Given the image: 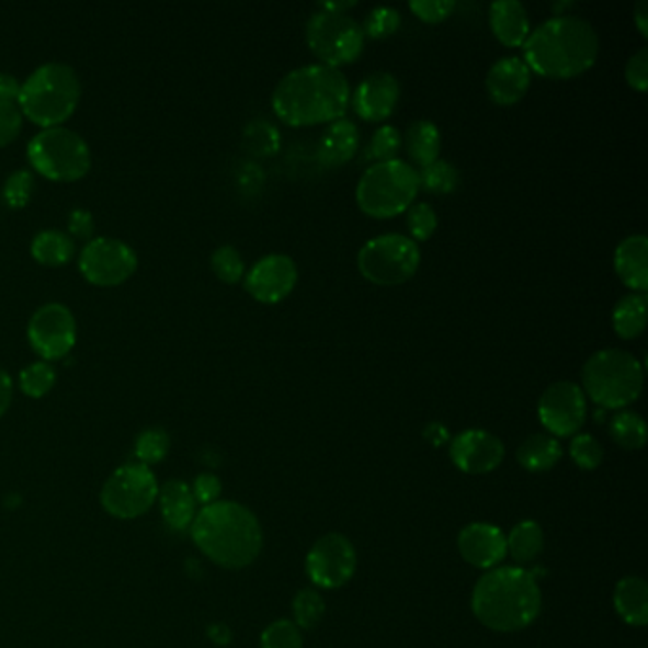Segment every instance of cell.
<instances>
[{
  "instance_id": "cell-19",
  "label": "cell",
  "mask_w": 648,
  "mask_h": 648,
  "mask_svg": "<svg viewBox=\"0 0 648 648\" xmlns=\"http://www.w3.org/2000/svg\"><path fill=\"white\" fill-rule=\"evenodd\" d=\"M458 552L471 567L491 570L507 557V536L491 523H470L458 535Z\"/></svg>"
},
{
  "instance_id": "cell-48",
  "label": "cell",
  "mask_w": 648,
  "mask_h": 648,
  "mask_svg": "<svg viewBox=\"0 0 648 648\" xmlns=\"http://www.w3.org/2000/svg\"><path fill=\"white\" fill-rule=\"evenodd\" d=\"M221 481L212 476V474H202L196 478L194 481V489L193 494L196 502H202V504H214L219 499V494H221Z\"/></svg>"
},
{
  "instance_id": "cell-32",
  "label": "cell",
  "mask_w": 648,
  "mask_h": 648,
  "mask_svg": "<svg viewBox=\"0 0 648 648\" xmlns=\"http://www.w3.org/2000/svg\"><path fill=\"white\" fill-rule=\"evenodd\" d=\"M461 183V173L447 160H435L419 170V185L430 194L455 193Z\"/></svg>"
},
{
  "instance_id": "cell-11",
  "label": "cell",
  "mask_w": 648,
  "mask_h": 648,
  "mask_svg": "<svg viewBox=\"0 0 648 648\" xmlns=\"http://www.w3.org/2000/svg\"><path fill=\"white\" fill-rule=\"evenodd\" d=\"M157 497V478L141 463L124 464L101 489V504L118 520H136L149 512Z\"/></svg>"
},
{
  "instance_id": "cell-23",
  "label": "cell",
  "mask_w": 648,
  "mask_h": 648,
  "mask_svg": "<svg viewBox=\"0 0 648 648\" xmlns=\"http://www.w3.org/2000/svg\"><path fill=\"white\" fill-rule=\"evenodd\" d=\"M360 147V129L350 118L331 122L318 143V162L323 168L349 164Z\"/></svg>"
},
{
  "instance_id": "cell-40",
  "label": "cell",
  "mask_w": 648,
  "mask_h": 648,
  "mask_svg": "<svg viewBox=\"0 0 648 648\" xmlns=\"http://www.w3.org/2000/svg\"><path fill=\"white\" fill-rule=\"evenodd\" d=\"M35 191V175L33 171L15 170L8 175L7 183L2 186V200L12 209H22L31 202Z\"/></svg>"
},
{
  "instance_id": "cell-13",
  "label": "cell",
  "mask_w": 648,
  "mask_h": 648,
  "mask_svg": "<svg viewBox=\"0 0 648 648\" xmlns=\"http://www.w3.org/2000/svg\"><path fill=\"white\" fill-rule=\"evenodd\" d=\"M77 320L61 303H48L31 316L27 341L44 362H56L71 354L77 344Z\"/></svg>"
},
{
  "instance_id": "cell-45",
  "label": "cell",
  "mask_w": 648,
  "mask_h": 648,
  "mask_svg": "<svg viewBox=\"0 0 648 648\" xmlns=\"http://www.w3.org/2000/svg\"><path fill=\"white\" fill-rule=\"evenodd\" d=\"M22 109L18 103H0V147L14 143L23 128Z\"/></svg>"
},
{
  "instance_id": "cell-4",
  "label": "cell",
  "mask_w": 648,
  "mask_h": 648,
  "mask_svg": "<svg viewBox=\"0 0 648 648\" xmlns=\"http://www.w3.org/2000/svg\"><path fill=\"white\" fill-rule=\"evenodd\" d=\"M191 535L200 552L223 569L248 567L263 548V531L255 513L230 500L202 508L191 525Z\"/></svg>"
},
{
  "instance_id": "cell-22",
  "label": "cell",
  "mask_w": 648,
  "mask_h": 648,
  "mask_svg": "<svg viewBox=\"0 0 648 648\" xmlns=\"http://www.w3.org/2000/svg\"><path fill=\"white\" fill-rule=\"evenodd\" d=\"M614 272L632 293L648 289V240L645 235L627 236L614 250Z\"/></svg>"
},
{
  "instance_id": "cell-20",
  "label": "cell",
  "mask_w": 648,
  "mask_h": 648,
  "mask_svg": "<svg viewBox=\"0 0 648 648\" xmlns=\"http://www.w3.org/2000/svg\"><path fill=\"white\" fill-rule=\"evenodd\" d=\"M533 72L521 57H502L492 65L485 88L489 100L499 107H512L527 95Z\"/></svg>"
},
{
  "instance_id": "cell-33",
  "label": "cell",
  "mask_w": 648,
  "mask_h": 648,
  "mask_svg": "<svg viewBox=\"0 0 648 648\" xmlns=\"http://www.w3.org/2000/svg\"><path fill=\"white\" fill-rule=\"evenodd\" d=\"M56 380L57 373L54 365L50 362H44V360L29 364L20 373V388L25 396L33 399L44 398L54 388Z\"/></svg>"
},
{
  "instance_id": "cell-53",
  "label": "cell",
  "mask_w": 648,
  "mask_h": 648,
  "mask_svg": "<svg viewBox=\"0 0 648 648\" xmlns=\"http://www.w3.org/2000/svg\"><path fill=\"white\" fill-rule=\"evenodd\" d=\"M356 8L354 0H341V2H320L318 10L323 12H331V14H346L349 10Z\"/></svg>"
},
{
  "instance_id": "cell-21",
  "label": "cell",
  "mask_w": 648,
  "mask_h": 648,
  "mask_svg": "<svg viewBox=\"0 0 648 648\" xmlns=\"http://www.w3.org/2000/svg\"><path fill=\"white\" fill-rule=\"evenodd\" d=\"M489 27L507 48H521L531 35L527 8L520 0H497L489 7Z\"/></svg>"
},
{
  "instance_id": "cell-31",
  "label": "cell",
  "mask_w": 648,
  "mask_h": 648,
  "mask_svg": "<svg viewBox=\"0 0 648 648\" xmlns=\"http://www.w3.org/2000/svg\"><path fill=\"white\" fill-rule=\"evenodd\" d=\"M609 434L616 445H621L622 450L639 451L647 443V424L643 421L641 414L622 409L614 414L611 427H609Z\"/></svg>"
},
{
  "instance_id": "cell-3",
  "label": "cell",
  "mask_w": 648,
  "mask_h": 648,
  "mask_svg": "<svg viewBox=\"0 0 648 648\" xmlns=\"http://www.w3.org/2000/svg\"><path fill=\"white\" fill-rule=\"evenodd\" d=\"M542 593L536 572L521 567H494L481 575L471 592V611L485 627L512 634L538 618Z\"/></svg>"
},
{
  "instance_id": "cell-2",
  "label": "cell",
  "mask_w": 648,
  "mask_h": 648,
  "mask_svg": "<svg viewBox=\"0 0 648 648\" xmlns=\"http://www.w3.org/2000/svg\"><path fill=\"white\" fill-rule=\"evenodd\" d=\"M523 61L531 72L549 80L577 79L590 71L599 57V35L580 15H554L531 31Z\"/></svg>"
},
{
  "instance_id": "cell-52",
  "label": "cell",
  "mask_w": 648,
  "mask_h": 648,
  "mask_svg": "<svg viewBox=\"0 0 648 648\" xmlns=\"http://www.w3.org/2000/svg\"><path fill=\"white\" fill-rule=\"evenodd\" d=\"M635 27L639 29L643 38H648V2L639 0L634 8Z\"/></svg>"
},
{
  "instance_id": "cell-8",
  "label": "cell",
  "mask_w": 648,
  "mask_h": 648,
  "mask_svg": "<svg viewBox=\"0 0 648 648\" xmlns=\"http://www.w3.org/2000/svg\"><path fill=\"white\" fill-rule=\"evenodd\" d=\"M27 160L43 178L57 183H72L84 178L92 168V150L80 134L57 126L38 132L29 141Z\"/></svg>"
},
{
  "instance_id": "cell-44",
  "label": "cell",
  "mask_w": 648,
  "mask_h": 648,
  "mask_svg": "<svg viewBox=\"0 0 648 648\" xmlns=\"http://www.w3.org/2000/svg\"><path fill=\"white\" fill-rule=\"evenodd\" d=\"M456 4L453 0H413L409 2V10L413 12L421 22L442 23L453 15Z\"/></svg>"
},
{
  "instance_id": "cell-37",
  "label": "cell",
  "mask_w": 648,
  "mask_h": 648,
  "mask_svg": "<svg viewBox=\"0 0 648 648\" xmlns=\"http://www.w3.org/2000/svg\"><path fill=\"white\" fill-rule=\"evenodd\" d=\"M246 147L259 157H272L280 149L278 129L264 121L251 122L243 134Z\"/></svg>"
},
{
  "instance_id": "cell-39",
  "label": "cell",
  "mask_w": 648,
  "mask_h": 648,
  "mask_svg": "<svg viewBox=\"0 0 648 648\" xmlns=\"http://www.w3.org/2000/svg\"><path fill=\"white\" fill-rule=\"evenodd\" d=\"M401 147H403L401 132L396 126L385 124V126H378L375 134L371 136L367 152H370V158L377 160V162H390V160L398 158Z\"/></svg>"
},
{
  "instance_id": "cell-50",
  "label": "cell",
  "mask_w": 648,
  "mask_h": 648,
  "mask_svg": "<svg viewBox=\"0 0 648 648\" xmlns=\"http://www.w3.org/2000/svg\"><path fill=\"white\" fill-rule=\"evenodd\" d=\"M424 440H427L430 445H434V447H442L445 443L450 442L451 435L450 430L443 427L442 422H430L427 428H424Z\"/></svg>"
},
{
  "instance_id": "cell-34",
  "label": "cell",
  "mask_w": 648,
  "mask_h": 648,
  "mask_svg": "<svg viewBox=\"0 0 648 648\" xmlns=\"http://www.w3.org/2000/svg\"><path fill=\"white\" fill-rule=\"evenodd\" d=\"M326 614V603L314 588L300 590L293 599V616L299 629H314Z\"/></svg>"
},
{
  "instance_id": "cell-17",
  "label": "cell",
  "mask_w": 648,
  "mask_h": 648,
  "mask_svg": "<svg viewBox=\"0 0 648 648\" xmlns=\"http://www.w3.org/2000/svg\"><path fill=\"white\" fill-rule=\"evenodd\" d=\"M450 455L458 470L470 476H479L497 470L504 461L507 451L504 443L500 442L497 435L487 430L471 428L451 440Z\"/></svg>"
},
{
  "instance_id": "cell-54",
  "label": "cell",
  "mask_w": 648,
  "mask_h": 648,
  "mask_svg": "<svg viewBox=\"0 0 648 648\" xmlns=\"http://www.w3.org/2000/svg\"><path fill=\"white\" fill-rule=\"evenodd\" d=\"M209 635H212V639H214L215 643H219V645H227V643L230 641V632H228V627L223 626V624H217V626L212 627Z\"/></svg>"
},
{
  "instance_id": "cell-10",
  "label": "cell",
  "mask_w": 648,
  "mask_h": 648,
  "mask_svg": "<svg viewBox=\"0 0 648 648\" xmlns=\"http://www.w3.org/2000/svg\"><path fill=\"white\" fill-rule=\"evenodd\" d=\"M308 50L321 65L341 69L364 54L365 35L362 25L349 14H331L316 10L305 27Z\"/></svg>"
},
{
  "instance_id": "cell-38",
  "label": "cell",
  "mask_w": 648,
  "mask_h": 648,
  "mask_svg": "<svg viewBox=\"0 0 648 648\" xmlns=\"http://www.w3.org/2000/svg\"><path fill=\"white\" fill-rule=\"evenodd\" d=\"M407 228L413 242H427L437 228V214L428 202H414L406 212Z\"/></svg>"
},
{
  "instance_id": "cell-5",
  "label": "cell",
  "mask_w": 648,
  "mask_h": 648,
  "mask_svg": "<svg viewBox=\"0 0 648 648\" xmlns=\"http://www.w3.org/2000/svg\"><path fill=\"white\" fill-rule=\"evenodd\" d=\"M79 75L69 65L50 61L36 67L22 82L18 105L23 116L43 129L64 126L80 103Z\"/></svg>"
},
{
  "instance_id": "cell-25",
  "label": "cell",
  "mask_w": 648,
  "mask_h": 648,
  "mask_svg": "<svg viewBox=\"0 0 648 648\" xmlns=\"http://www.w3.org/2000/svg\"><path fill=\"white\" fill-rule=\"evenodd\" d=\"M614 609L629 626H645L648 622L647 582L639 577L622 578L614 588Z\"/></svg>"
},
{
  "instance_id": "cell-49",
  "label": "cell",
  "mask_w": 648,
  "mask_h": 648,
  "mask_svg": "<svg viewBox=\"0 0 648 648\" xmlns=\"http://www.w3.org/2000/svg\"><path fill=\"white\" fill-rule=\"evenodd\" d=\"M22 82L10 72H0V103H18Z\"/></svg>"
},
{
  "instance_id": "cell-1",
  "label": "cell",
  "mask_w": 648,
  "mask_h": 648,
  "mask_svg": "<svg viewBox=\"0 0 648 648\" xmlns=\"http://www.w3.org/2000/svg\"><path fill=\"white\" fill-rule=\"evenodd\" d=\"M349 80L341 69L305 65L287 72L272 92V111L292 128H308L344 118L350 107Z\"/></svg>"
},
{
  "instance_id": "cell-14",
  "label": "cell",
  "mask_w": 648,
  "mask_h": 648,
  "mask_svg": "<svg viewBox=\"0 0 648 648\" xmlns=\"http://www.w3.org/2000/svg\"><path fill=\"white\" fill-rule=\"evenodd\" d=\"M356 564V549L352 542L341 533H329L308 552L307 575L318 588L339 590L354 577Z\"/></svg>"
},
{
  "instance_id": "cell-12",
  "label": "cell",
  "mask_w": 648,
  "mask_h": 648,
  "mask_svg": "<svg viewBox=\"0 0 648 648\" xmlns=\"http://www.w3.org/2000/svg\"><path fill=\"white\" fill-rule=\"evenodd\" d=\"M137 266L139 257L136 250L118 238H92L80 251V272L98 287H116L128 282L136 274Z\"/></svg>"
},
{
  "instance_id": "cell-36",
  "label": "cell",
  "mask_w": 648,
  "mask_h": 648,
  "mask_svg": "<svg viewBox=\"0 0 648 648\" xmlns=\"http://www.w3.org/2000/svg\"><path fill=\"white\" fill-rule=\"evenodd\" d=\"M212 271L225 284H238L246 276V264H243L242 253L236 250L235 246H230V243L217 248L214 251V255H212Z\"/></svg>"
},
{
  "instance_id": "cell-15",
  "label": "cell",
  "mask_w": 648,
  "mask_h": 648,
  "mask_svg": "<svg viewBox=\"0 0 648 648\" xmlns=\"http://www.w3.org/2000/svg\"><path fill=\"white\" fill-rule=\"evenodd\" d=\"M588 417V401L580 386L570 380L549 385L538 399V419L554 437H570L580 432Z\"/></svg>"
},
{
  "instance_id": "cell-18",
  "label": "cell",
  "mask_w": 648,
  "mask_h": 648,
  "mask_svg": "<svg viewBox=\"0 0 648 648\" xmlns=\"http://www.w3.org/2000/svg\"><path fill=\"white\" fill-rule=\"evenodd\" d=\"M401 98V86L393 72L367 75L350 95L354 113L365 122H385L393 116Z\"/></svg>"
},
{
  "instance_id": "cell-51",
  "label": "cell",
  "mask_w": 648,
  "mask_h": 648,
  "mask_svg": "<svg viewBox=\"0 0 648 648\" xmlns=\"http://www.w3.org/2000/svg\"><path fill=\"white\" fill-rule=\"evenodd\" d=\"M12 398H14V380L7 371L0 370V419L7 413Z\"/></svg>"
},
{
  "instance_id": "cell-26",
  "label": "cell",
  "mask_w": 648,
  "mask_h": 648,
  "mask_svg": "<svg viewBox=\"0 0 648 648\" xmlns=\"http://www.w3.org/2000/svg\"><path fill=\"white\" fill-rule=\"evenodd\" d=\"M403 145H406L411 162L419 168H424V166L440 160L442 132L432 121L422 118V121L411 122V126L407 128Z\"/></svg>"
},
{
  "instance_id": "cell-35",
  "label": "cell",
  "mask_w": 648,
  "mask_h": 648,
  "mask_svg": "<svg viewBox=\"0 0 648 648\" xmlns=\"http://www.w3.org/2000/svg\"><path fill=\"white\" fill-rule=\"evenodd\" d=\"M401 27V14L393 7H378L365 15L362 23L365 38L371 41H385L388 36L396 35Z\"/></svg>"
},
{
  "instance_id": "cell-47",
  "label": "cell",
  "mask_w": 648,
  "mask_h": 648,
  "mask_svg": "<svg viewBox=\"0 0 648 648\" xmlns=\"http://www.w3.org/2000/svg\"><path fill=\"white\" fill-rule=\"evenodd\" d=\"M67 228H69V236H71L72 240L77 238V240L90 242L93 238V232H95L93 215L88 209L77 207V209H72L69 219H67Z\"/></svg>"
},
{
  "instance_id": "cell-27",
  "label": "cell",
  "mask_w": 648,
  "mask_h": 648,
  "mask_svg": "<svg viewBox=\"0 0 648 648\" xmlns=\"http://www.w3.org/2000/svg\"><path fill=\"white\" fill-rule=\"evenodd\" d=\"M564 456V447L557 442V437L549 434L528 435L525 442L518 447V463L521 468L541 474L556 466Z\"/></svg>"
},
{
  "instance_id": "cell-7",
  "label": "cell",
  "mask_w": 648,
  "mask_h": 648,
  "mask_svg": "<svg viewBox=\"0 0 648 648\" xmlns=\"http://www.w3.org/2000/svg\"><path fill=\"white\" fill-rule=\"evenodd\" d=\"M419 191V170L396 158L364 171L356 185V204L371 219H394L413 206Z\"/></svg>"
},
{
  "instance_id": "cell-41",
  "label": "cell",
  "mask_w": 648,
  "mask_h": 648,
  "mask_svg": "<svg viewBox=\"0 0 648 648\" xmlns=\"http://www.w3.org/2000/svg\"><path fill=\"white\" fill-rule=\"evenodd\" d=\"M170 450V435L162 428H149L139 434L136 442V455L139 463L149 466L157 464L168 455Z\"/></svg>"
},
{
  "instance_id": "cell-16",
  "label": "cell",
  "mask_w": 648,
  "mask_h": 648,
  "mask_svg": "<svg viewBox=\"0 0 648 648\" xmlns=\"http://www.w3.org/2000/svg\"><path fill=\"white\" fill-rule=\"evenodd\" d=\"M299 282V269L292 257L284 253H269L261 257L243 276V289L257 303L278 305L292 295Z\"/></svg>"
},
{
  "instance_id": "cell-24",
  "label": "cell",
  "mask_w": 648,
  "mask_h": 648,
  "mask_svg": "<svg viewBox=\"0 0 648 648\" xmlns=\"http://www.w3.org/2000/svg\"><path fill=\"white\" fill-rule=\"evenodd\" d=\"M158 494L168 527L173 531H185L193 525L196 518V499L189 485L183 481H168Z\"/></svg>"
},
{
  "instance_id": "cell-46",
  "label": "cell",
  "mask_w": 648,
  "mask_h": 648,
  "mask_svg": "<svg viewBox=\"0 0 648 648\" xmlns=\"http://www.w3.org/2000/svg\"><path fill=\"white\" fill-rule=\"evenodd\" d=\"M626 82L635 92L645 93L648 88V48L643 46L641 50L635 52L634 56L627 59Z\"/></svg>"
},
{
  "instance_id": "cell-43",
  "label": "cell",
  "mask_w": 648,
  "mask_h": 648,
  "mask_svg": "<svg viewBox=\"0 0 648 648\" xmlns=\"http://www.w3.org/2000/svg\"><path fill=\"white\" fill-rule=\"evenodd\" d=\"M261 648H303V635L292 621H276L261 635Z\"/></svg>"
},
{
  "instance_id": "cell-30",
  "label": "cell",
  "mask_w": 648,
  "mask_h": 648,
  "mask_svg": "<svg viewBox=\"0 0 648 648\" xmlns=\"http://www.w3.org/2000/svg\"><path fill=\"white\" fill-rule=\"evenodd\" d=\"M507 549L515 564H533L544 549V533L541 525L536 521H520L507 536Z\"/></svg>"
},
{
  "instance_id": "cell-29",
  "label": "cell",
  "mask_w": 648,
  "mask_h": 648,
  "mask_svg": "<svg viewBox=\"0 0 648 648\" xmlns=\"http://www.w3.org/2000/svg\"><path fill=\"white\" fill-rule=\"evenodd\" d=\"M75 253H77L75 240L67 232L57 230V228L41 230L31 242V255L36 263L52 266V269L69 263Z\"/></svg>"
},
{
  "instance_id": "cell-42",
  "label": "cell",
  "mask_w": 648,
  "mask_h": 648,
  "mask_svg": "<svg viewBox=\"0 0 648 648\" xmlns=\"http://www.w3.org/2000/svg\"><path fill=\"white\" fill-rule=\"evenodd\" d=\"M570 458L577 463L578 468L592 471L603 463V447L601 443L590 434H577L572 437L569 447Z\"/></svg>"
},
{
  "instance_id": "cell-28",
  "label": "cell",
  "mask_w": 648,
  "mask_h": 648,
  "mask_svg": "<svg viewBox=\"0 0 648 648\" xmlns=\"http://www.w3.org/2000/svg\"><path fill=\"white\" fill-rule=\"evenodd\" d=\"M647 293H627L613 310V329L624 341L641 337L647 328Z\"/></svg>"
},
{
  "instance_id": "cell-9",
  "label": "cell",
  "mask_w": 648,
  "mask_h": 648,
  "mask_svg": "<svg viewBox=\"0 0 648 648\" xmlns=\"http://www.w3.org/2000/svg\"><path fill=\"white\" fill-rule=\"evenodd\" d=\"M421 248L409 236L390 232L371 238L357 253V271L371 284L396 287L413 278Z\"/></svg>"
},
{
  "instance_id": "cell-6",
  "label": "cell",
  "mask_w": 648,
  "mask_h": 648,
  "mask_svg": "<svg viewBox=\"0 0 648 648\" xmlns=\"http://www.w3.org/2000/svg\"><path fill=\"white\" fill-rule=\"evenodd\" d=\"M643 383V364L627 350H599L582 367V390L603 409L632 406L641 396Z\"/></svg>"
}]
</instances>
